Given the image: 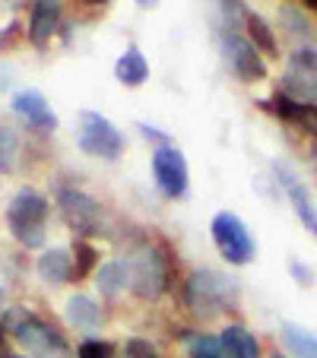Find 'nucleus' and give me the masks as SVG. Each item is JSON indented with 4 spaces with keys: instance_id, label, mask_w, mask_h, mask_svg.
<instances>
[{
    "instance_id": "nucleus-1",
    "label": "nucleus",
    "mask_w": 317,
    "mask_h": 358,
    "mask_svg": "<svg viewBox=\"0 0 317 358\" xmlns=\"http://www.w3.org/2000/svg\"><path fill=\"white\" fill-rule=\"evenodd\" d=\"M7 222L13 238L22 248H41L45 244L48 222V200L32 187H22L7 206Z\"/></svg>"
},
{
    "instance_id": "nucleus-2",
    "label": "nucleus",
    "mask_w": 317,
    "mask_h": 358,
    "mask_svg": "<svg viewBox=\"0 0 317 358\" xmlns=\"http://www.w3.org/2000/svg\"><path fill=\"white\" fill-rule=\"evenodd\" d=\"M184 298L197 317H216L235 301V282L216 270H194L184 285Z\"/></svg>"
},
{
    "instance_id": "nucleus-3",
    "label": "nucleus",
    "mask_w": 317,
    "mask_h": 358,
    "mask_svg": "<svg viewBox=\"0 0 317 358\" xmlns=\"http://www.w3.org/2000/svg\"><path fill=\"white\" fill-rule=\"evenodd\" d=\"M124 270H127V285L143 298V301H153L165 292L169 282V266H165L162 254L153 248V244H143L130 254L127 260H121Z\"/></svg>"
},
{
    "instance_id": "nucleus-4",
    "label": "nucleus",
    "mask_w": 317,
    "mask_h": 358,
    "mask_svg": "<svg viewBox=\"0 0 317 358\" xmlns=\"http://www.w3.org/2000/svg\"><path fill=\"white\" fill-rule=\"evenodd\" d=\"M76 143L86 156H95V159H121L124 152V136L108 117H101L99 111H80L76 115Z\"/></svg>"
},
{
    "instance_id": "nucleus-5",
    "label": "nucleus",
    "mask_w": 317,
    "mask_h": 358,
    "mask_svg": "<svg viewBox=\"0 0 317 358\" xmlns=\"http://www.w3.org/2000/svg\"><path fill=\"white\" fill-rule=\"evenodd\" d=\"M10 330H13L16 343L35 358H55V355L67 352L64 336L55 327H48L45 320H38L35 314L22 311V308H13V314H10Z\"/></svg>"
},
{
    "instance_id": "nucleus-6",
    "label": "nucleus",
    "mask_w": 317,
    "mask_h": 358,
    "mask_svg": "<svg viewBox=\"0 0 317 358\" xmlns=\"http://www.w3.org/2000/svg\"><path fill=\"white\" fill-rule=\"evenodd\" d=\"M213 241H216L223 260H229V264L244 266L254 260V238L235 213H219L213 219Z\"/></svg>"
},
{
    "instance_id": "nucleus-7",
    "label": "nucleus",
    "mask_w": 317,
    "mask_h": 358,
    "mask_svg": "<svg viewBox=\"0 0 317 358\" xmlns=\"http://www.w3.org/2000/svg\"><path fill=\"white\" fill-rule=\"evenodd\" d=\"M283 92L295 101L317 105V51L314 48H298L289 57L283 73Z\"/></svg>"
},
{
    "instance_id": "nucleus-8",
    "label": "nucleus",
    "mask_w": 317,
    "mask_h": 358,
    "mask_svg": "<svg viewBox=\"0 0 317 358\" xmlns=\"http://www.w3.org/2000/svg\"><path fill=\"white\" fill-rule=\"evenodd\" d=\"M223 51H225V61H229V67L235 70V76L241 83H260V80H267V64H263L260 51L251 45L248 35L223 29Z\"/></svg>"
},
{
    "instance_id": "nucleus-9",
    "label": "nucleus",
    "mask_w": 317,
    "mask_h": 358,
    "mask_svg": "<svg viewBox=\"0 0 317 358\" xmlns=\"http://www.w3.org/2000/svg\"><path fill=\"white\" fill-rule=\"evenodd\" d=\"M57 210H61L64 222L83 238L95 235L101 225V206L89 194H83V190H76V187H64L61 194H57Z\"/></svg>"
},
{
    "instance_id": "nucleus-10",
    "label": "nucleus",
    "mask_w": 317,
    "mask_h": 358,
    "mask_svg": "<svg viewBox=\"0 0 317 358\" xmlns=\"http://www.w3.org/2000/svg\"><path fill=\"white\" fill-rule=\"evenodd\" d=\"M153 178L165 196L188 194V162L178 146H159L153 152Z\"/></svg>"
},
{
    "instance_id": "nucleus-11",
    "label": "nucleus",
    "mask_w": 317,
    "mask_h": 358,
    "mask_svg": "<svg viewBox=\"0 0 317 358\" xmlns=\"http://www.w3.org/2000/svg\"><path fill=\"white\" fill-rule=\"evenodd\" d=\"M13 115L20 121H26V127L41 130V134H55L57 130V115L51 111L48 99L38 89H22L13 95Z\"/></svg>"
},
{
    "instance_id": "nucleus-12",
    "label": "nucleus",
    "mask_w": 317,
    "mask_h": 358,
    "mask_svg": "<svg viewBox=\"0 0 317 358\" xmlns=\"http://www.w3.org/2000/svg\"><path fill=\"white\" fill-rule=\"evenodd\" d=\"M276 178H279V184H283L286 196H289V203H292V210H295L298 222H302L304 229H308L311 235L317 238V210H314V200H311V194L304 190V184L298 181V178L292 175L286 165H276Z\"/></svg>"
},
{
    "instance_id": "nucleus-13",
    "label": "nucleus",
    "mask_w": 317,
    "mask_h": 358,
    "mask_svg": "<svg viewBox=\"0 0 317 358\" xmlns=\"http://www.w3.org/2000/svg\"><path fill=\"white\" fill-rule=\"evenodd\" d=\"M57 26H61V0H35L32 16H29V41L41 51L48 48Z\"/></svg>"
},
{
    "instance_id": "nucleus-14",
    "label": "nucleus",
    "mask_w": 317,
    "mask_h": 358,
    "mask_svg": "<svg viewBox=\"0 0 317 358\" xmlns=\"http://www.w3.org/2000/svg\"><path fill=\"white\" fill-rule=\"evenodd\" d=\"M263 111H270L273 117H279V121H289V124H308L311 127V115H314V108H304L302 101L289 99L286 92H276L270 95V99H263L257 101Z\"/></svg>"
},
{
    "instance_id": "nucleus-15",
    "label": "nucleus",
    "mask_w": 317,
    "mask_h": 358,
    "mask_svg": "<svg viewBox=\"0 0 317 358\" xmlns=\"http://www.w3.org/2000/svg\"><path fill=\"white\" fill-rule=\"evenodd\" d=\"M115 76H118V83H124V86H130V89L143 86V83L149 80V64H146V57H143V51L136 45H130L127 51L118 57Z\"/></svg>"
},
{
    "instance_id": "nucleus-16",
    "label": "nucleus",
    "mask_w": 317,
    "mask_h": 358,
    "mask_svg": "<svg viewBox=\"0 0 317 358\" xmlns=\"http://www.w3.org/2000/svg\"><path fill=\"white\" fill-rule=\"evenodd\" d=\"M70 273H73V260H70L67 250L55 248V250H45L38 257V276L41 282L48 285H61L70 279Z\"/></svg>"
},
{
    "instance_id": "nucleus-17",
    "label": "nucleus",
    "mask_w": 317,
    "mask_h": 358,
    "mask_svg": "<svg viewBox=\"0 0 317 358\" xmlns=\"http://www.w3.org/2000/svg\"><path fill=\"white\" fill-rule=\"evenodd\" d=\"M219 339H223L229 358H260V343H257L254 333H248L241 324L225 327Z\"/></svg>"
},
{
    "instance_id": "nucleus-18",
    "label": "nucleus",
    "mask_w": 317,
    "mask_h": 358,
    "mask_svg": "<svg viewBox=\"0 0 317 358\" xmlns=\"http://www.w3.org/2000/svg\"><path fill=\"white\" fill-rule=\"evenodd\" d=\"M67 320L76 327V330H95L101 324V311L99 304L86 295H73L67 301Z\"/></svg>"
},
{
    "instance_id": "nucleus-19",
    "label": "nucleus",
    "mask_w": 317,
    "mask_h": 358,
    "mask_svg": "<svg viewBox=\"0 0 317 358\" xmlns=\"http://www.w3.org/2000/svg\"><path fill=\"white\" fill-rule=\"evenodd\" d=\"M244 29H248V38H251V45L257 48V51H263L267 57H276V35H273V29H270V22L263 20V16H257V13H251L248 10V16H244Z\"/></svg>"
},
{
    "instance_id": "nucleus-20",
    "label": "nucleus",
    "mask_w": 317,
    "mask_h": 358,
    "mask_svg": "<svg viewBox=\"0 0 317 358\" xmlns=\"http://www.w3.org/2000/svg\"><path fill=\"white\" fill-rule=\"evenodd\" d=\"M124 285H127V270H124L121 260H108V264H101V270H99V292L101 295L115 298Z\"/></svg>"
},
{
    "instance_id": "nucleus-21",
    "label": "nucleus",
    "mask_w": 317,
    "mask_h": 358,
    "mask_svg": "<svg viewBox=\"0 0 317 358\" xmlns=\"http://www.w3.org/2000/svg\"><path fill=\"white\" fill-rule=\"evenodd\" d=\"M283 339L298 358H317V336H311L308 330L295 324H283Z\"/></svg>"
},
{
    "instance_id": "nucleus-22",
    "label": "nucleus",
    "mask_w": 317,
    "mask_h": 358,
    "mask_svg": "<svg viewBox=\"0 0 317 358\" xmlns=\"http://www.w3.org/2000/svg\"><path fill=\"white\" fill-rule=\"evenodd\" d=\"M188 352L194 358H229L223 339H219V336H206V333H190V336H188Z\"/></svg>"
},
{
    "instance_id": "nucleus-23",
    "label": "nucleus",
    "mask_w": 317,
    "mask_h": 358,
    "mask_svg": "<svg viewBox=\"0 0 317 358\" xmlns=\"http://www.w3.org/2000/svg\"><path fill=\"white\" fill-rule=\"evenodd\" d=\"M95 260H99V250H95L89 241H76L73 244V273H70V279H73V282L86 279L89 270L95 266Z\"/></svg>"
},
{
    "instance_id": "nucleus-24",
    "label": "nucleus",
    "mask_w": 317,
    "mask_h": 358,
    "mask_svg": "<svg viewBox=\"0 0 317 358\" xmlns=\"http://www.w3.org/2000/svg\"><path fill=\"white\" fill-rule=\"evenodd\" d=\"M20 159V136L10 127H0V175H10Z\"/></svg>"
},
{
    "instance_id": "nucleus-25",
    "label": "nucleus",
    "mask_w": 317,
    "mask_h": 358,
    "mask_svg": "<svg viewBox=\"0 0 317 358\" xmlns=\"http://www.w3.org/2000/svg\"><path fill=\"white\" fill-rule=\"evenodd\" d=\"M216 3H219V13H223V29H229V32H241L244 16H248L244 0H216Z\"/></svg>"
},
{
    "instance_id": "nucleus-26",
    "label": "nucleus",
    "mask_w": 317,
    "mask_h": 358,
    "mask_svg": "<svg viewBox=\"0 0 317 358\" xmlns=\"http://www.w3.org/2000/svg\"><path fill=\"white\" fill-rule=\"evenodd\" d=\"M80 358H111V345L101 343V339H83Z\"/></svg>"
},
{
    "instance_id": "nucleus-27",
    "label": "nucleus",
    "mask_w": 317,
    "mask_h": 358,
    "mask_svg": "<svg viewBox=\"0 0 317 358\" xmlns=\"http://www.w3.org/2000/svg\"><path fill=\"white\" fill-rule=\"evenodd\" d=\"M124 355L127 358H159V352H155L153 343H146V339H127Z\"/></svg>"
},
{
    "instance_id": "nucleus-28",
    "label": "nucleus",
    "mask_w": 317,
    "mask_h": 358,
    "mask_svg": "<svg viewBox=\"0 0 317 358\" xmlns=\"http://www.w3.org/2000/svg\"><path fill=\"white\" fill-rule=\"evenodd\" d=\"M136 127H140V130H143V136H146V140H159V143H162V146H171V143H169V136H165V134H162V130H155V127H149V124H136Z\"/></svg>"
},
{
    "instance_id": "nucleus-29",
    "label": "nucleus",
    "mask_w": 317,
    "mask_h": 358,
    "mask_svg": "<svg viewBox=\"0 0 317 358\" xmlns=\"http://www.w3.org/2000/svg\"><path fill=\"white\" fill-rule=\"evenodd\" d=\"M136 3H140V7H153L155 0H136Z\"/></svg>"
},
{
    "instance_id": "nucleus-30",
    "label": "nucleus",
    "mask_w": 317,
    "mask_h": 358,
    "mask_svg": "<svg viewBox=\"0 0 317 358\" xmlns=\"http://www.w3.org/2000/svg\"><path fill=\"white\" fill-rule=\"evenodd\" d=\"M311 127L317 130V108H314V115H311Z\"/></svg>"
},
{
    "instance_id": "nucleus-31",
    "label": "nucleus",
    "mask_w": 317,
    "mask_h": 358,
    "mask_svg": "<svg viewBox=\"0 0 317 358\" xmlns=\"http://www.w3.org/2000/svg\"><path fill=\"white\" fill-rule=\"evenodd\" d=\"M86 3H95V7H101V3H108V0H86Z\"/></svg>"
},
{
    "instance_id": "nucleus-32",
    "label": "nucleus",
    "mask_w": 317,
    "mask_h": 358,
    "mask_svg": "<svg viewBox=\"0 0 317 358\" xmlns=\"http://www.w3.org/2000/svg\"><path fill=\"white\" fill-rule=\"evenodd\" d=\"M304 3H311V7H314V10H317V0H304Z\"/></svg>"
},
{
    "instance_id": "nucleus-33",
    "label": "nucleus",
    "mask_w": 317,
    "mask_h": 358,
    "mask_svg": "<svg viewBox=\"0 0 317 358\" xmlns=\"http://www.w3.org/2000/svg\"><path fill=\"white\" fill-rule=\"evenodd\" d=\"M314 169H317V146H314Z\"/></svg>"
},
{
    "instance_id": "nucleus-34",
    "label": "nucleus",
    "mask_w": 317,
    "mask_h": 358,
    "mask_svg": "<svg viewBox=\"0 0 317 358\" xmlns=\"http://www.w3.org/2000/svg\"><path fill=\"white\" fill-rule=\"evenodd\" d=\"M0 304H3V289H0Z\"/></svg>"
},
{
    "instance_id": "nucleus-35",
    "label": "nucleus",
    "mask_w": 317,
    "mask_h": 358,
    "mask_svg": "<svg viewBox=\"0 0 317 358\" xmlns=\"http://www.w3.org/2000/svg\"><path fill=\"white\" fill-rule=\"evenodd\" d=\"M0 358H16V355H0Z\"/></svg>"
},
{
    "instance_id": "nucleus-36",
    "label": "nucleus",
    "mask_w": 317,
    "mask_h": 358,
    "mask_svg": "<svg viewBox=\"0 0 317 358\" xmlns=\"http://www.w3.org/2000/svg\"><path fill=\"white\" fill-rule=\"evenodd\" d=\"M0 339H3V333H0Z\"/></svg>"
},
{
    "instance_id": "nucleus-37",
    "label": "nucleus",
    "mask_w": 317,
    "mask_h": 358,
    "mask_svg": "<svg viewBox=\"0 0 317 358\" xmlns=\"http://www.w3.org/2000/svg\"><path fill=\"white\" fill-rule=\"evenodd\" d=\"M276 358H279V355H276Z\"/></svg>"
}]
</instances>
